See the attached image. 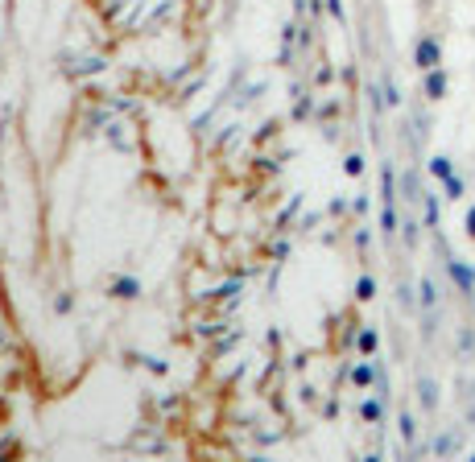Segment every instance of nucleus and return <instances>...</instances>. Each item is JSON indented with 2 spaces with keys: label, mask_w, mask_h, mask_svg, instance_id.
Masks as SVG:
<instances>
[{
  "label": "nucleus",
  "mask_w": 475,
  "mask_h": 462,
  "mask_svg": "<svg viewBox=\"0 0 475 462\" xmlns=\"http://www.w3.org/2000/svg\"><path fill=\"white\" fill-rule=\"evenodd\" d=\"M442 91H446V79H442V75H430V79H426V95H430V99H442Z\"/></svg>",
  "instance_id": "nucleus-2"
},
{
  "label": "nucleus",
  "mask_w": 475,
  "mask_h": 462,
  "mask_svg": "<svg viewBox=\"0 0 475 462\" xmlns=\"http://www.w3.org/2000/svg\"><path fill=\"white\" fill-rule=\"evenodd\" d=\"M446 190H450V198H459V194H463V182H459V178H446Z\"/></svg>",
  "instance_id": "nucleus-6"
},
{
  "label": "nucleus",
  "mask_w": 475,
  "mask_h": 462,
  "mask_svg": "<svg viewBox=\"0 0 475 462\" xmlns=\"http://www.w3.org/2000/svg\"><path fill=\"white\" fill-rule=\"evenodd\" d=\"M116 297H136V281H116Z\"/></svg>",
  "instance_id": "nucleus-3"
},
{
  "label": "nucleus",
  "mask_w": 475,
  "mask_h": 462,
  "mask_svg": "<svg viewBox=\"0 0 475 462\" xmlns=\"http://www.w3.org/2000/svg\"><path fill=\"white\" fill-rule=\"evenodd\" d=\"M417 66H421V70H434V66H438V42H430V38L417 42Z\"/></svg>",
  "instance_id": "nucleus-1"
},
{
  "label": "nucleus",
  "mask_w": 475,
  "mask_h": 462,
  "mask_svg": "<svg viewBox=\"0 0 475 462\" xmlns=\"http://www.w3.org/2000/svg\"><path fill=\"white\" fill-rule=\"evenodd\" d=\"M430 170H434L438 178H450V161H446V157H434V165H430Z\"/></svg>",
  "instance_id": "nucleus-4"
},
{
  "label": "nucleus",
  "mask_w": 475,
  "mask_h": 462,
  "mask_svg": "<svg viewBox=\"0 0 475 462\" xmlns=\"http://www.w3.org/2000/svg\"><path fill=\"white\" fill-rule=\"evenodd\" d=\"M467 231H471V235H475V211H471V219H467Z\"/></svg>",
  "instance_id": "nucleus-7"
},
{
  "label": "nucleus",
  "mask_w": 475,
  "mask_h": 462,
  "mask_svg": "<svg viewBox=\"0 0 475 462\" xmlns=\"http://www.w3.org/2000/svg\"><path fill=\"white\" fill-rule=\"evenodd\" d=\"M372 289H376V285H372V276H364V281H360V285H356V293H360V297H364V301H368V297H372Z\"/></svg>",
  "instance_id": "nucleus-5"
}]
</instances>
